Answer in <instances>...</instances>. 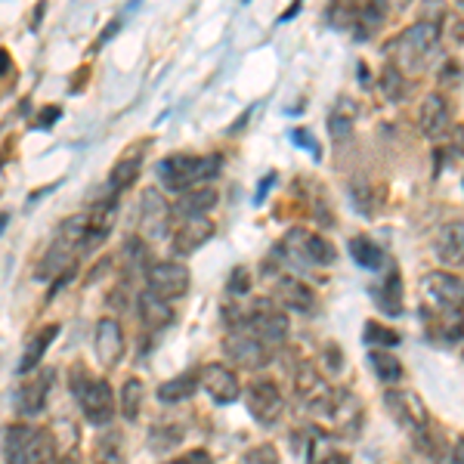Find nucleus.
<instances>
[{
  "label": "nucleus",
  "mask_w": 464,
  "mask_h": 464,
  "mask_svg": "<svg viewBox=\"0 0 464 464\" xmlns=\"http://www.w3.org/2000/svg\"><path fill=\"white\" fill-rule=\"evenodd\" d=\"M56 464H78V461H74V459H63V461H56Z\"/></svg>",
  "instance_id": "obj_42"
},
{
  "label": "nucleus",
  "mask_w": 464,
  "mask_h": 464,
  "mask_svg": "<svg viewBox=\"0 0 464 464\" xmlns=\"http://www.w3.org/2000/svg\"><path fill=\"white\" fill-rule=\"evenodd\" d=\"M143 393H146V387H143V381H140V378L124 381V387H121V415L127 418V421H137V418H140V409H143Z\"/></svg>",
  "instance_id": "obj_30"
},
{
  "label": "nucleus",
  "mask_w": 464,
  "mask_h": 464,
  "mask_svg": "<svg viewBox=\"0 0 464 464\" xmlns=\"http://www.w3.org/2000/svg\"><path fill=\"white\" fill-rule=\"evenodd\" d=\"M93 350L102 369H115L124 356V332L115 319H100L93 334Z\"/></svg>",
  "instance_id": "obj_13"
},
{
  "label": "nucleus",
  "mask_w": 464,
  "mask_h": 464,
  "mask_svg": "<svg viewBox=\"0 0 464 464\" xmlns=\"http://www.w3.org/2000/svg\"><path fill=\"white\" fill-rule=\"evenodd\" d=\"M53 449L56 443L47 430H34L28 424H10L4 433L6 464H50Z\"/></svg>",
  "instance_id": "obj_3"
},
{
  "label": "nucleus",
  "mask_w": 464,
  "mask_h": 464,
  "mask_svg": "<svg viewBox=\"0 0 464 464\" xmlns=\"http://www.w3.org/2000/svg\"><path fill=\"white\" fill-rule=\"evenodd\" d=\"M325 415L332 418L334 430H338L341 437H353V433L362 428V406H359L347 391H334Z\"/></svg>",
  "instance_id": "obj_15"
},
{
  "label": "nucleus",
  "mask_w": 464,
  "mask_h": 464,
  "mask_svg": "<svg viewBox=\"0 0 464 464\" xmlns=\"http://www.w3.org/2000/svg\"><path fill=\"white\" fill-rule=\"evenodd\" d=\"M433 254L443 266H464V220L440 227L437 238H433Z\"/></svg>",
  "instance_id": "obj_16"
},
{
  "label": "nucleus",
  "mask_w": 464,
  "mask_h": 464,
  "mask_svg": "<svg viewBox=\"0 0 464 464\" xmlns=\"http://www.w3.org/2000/svg\"><path fill=\"white\" fill-rule=\"evenodd\" d=\"M220 155H170L159 164V177L168 189L189 192L198 183H208L220 174Z\"/></svg>",
  "instance_id": "obj_1"
},
{
  "label": "nucleus",
  "mask_w": 464,
  "mask_h": 464,
  "mask_svg": "<svg viewBox=\"0 0 464 464\" xmlns=\"http://www.w3.org/2000/svg\"><path fill=\"white\" fill-rule=\"evenodd\" d=\"M137 174H140V155H137V159H121V161H118L115 168H111V174H109L111 198L121 196L124 189H130Z\"/></svg>",
  "instance_id": "obj_28"
},
{
  "label": "nucleus",
  "mask_w": 464,
  "mask_h": 464,
  "mask_svg": "<svg viewBox=\"0 0 464 464\" xmlns=\"http://www.w3.org/2000/svg\"><path fill=\"white\" fill-rule=\"evenodd\" d=\"M461 297H464V285L459 276L452 273H428L421 279V301L424 306H433L437 316H446V313H455L461 306Z\"/></svg>",
  "instance_id": "obj_5"
},
{
  "label": "nucleus",
  "mask_w": 464,
  "mask_h": 464,
  "mask_svg": "<svg viewBox=\"0 0 464 464\" xmlns=\"http://www.w3.org/2000/svg\"><path fill=\"white\" fill-rule=\"evenodd\" d=\"M242 464H279V452H276L273 443H264V446H254L248 449Z\"/></svg>",
  "instance_id": "obj_36"
},
{
  "label": "nucleus",
  "mask_w": 464,
  "mask_h": 464,
  "mask_svg": "<svg viewBox=\"0 0 464 464\" xmlns=\"http://www.w3.org/2000/svg\"><path fill=\"white\" fill-rule=\"evenodd\" d=\"M282 248H288V257L301 260L304 266H332L334 257H338L332 245L310 229H291Z\"/></svg>",
  "instance_id": "obj_7"
},
{
  "label": "nucleus",
  "mask_w": 464,
  "mask_h": 464,
  "mask_svg": "<svg viewBox=\"0 0 464 464\" xmlns=\"http://www.w3.org/2000/svg\"><path fill=\"white\" fill-rule=\"evenodd\" d=\"M384 406L396 418V421L402 424V428L411 430V437L424 433L433 424L428 406H424V402L418 400V393H411V391H387L384 393Z\"/></svg>",
  "instance_id": "obj_9"
},
{
  "label": "nucleus",
  "mask_w": 464,
  "mask_h": 464,
  "mask_svg": "<svg viewBox=\"0 0 464 464\" xmlns=\"http://www.w3.org/2000/svg\"><path fill=\"white\" fill-rule=\"evenodd\" d=\"M214 205H217V192L211 186H196V189L179 196V201L174 205V214H179L183 220H198V217H205Z\"/></svg>",
  "instance_id": "obj_21"
},
{
  "label": "nucleus",
  "mask_w": 464,
  "mask_h": 464,
  "mask_svg": "<svg viewBox=\"0 0 464 464\" xmlns=\"http://www.w3.org/2000/svg\"><path fill=\"white\" fill-rule=\"evenodd\" d=\"M168 464H214L211 452H205V449H192V452L179 455V459H170Z\"/></svg>",
  "instance_id": "obj_37"
},
{
  "label": "nucleus",
  "mask_w": 464,
  "mask_h": 464,
  "mask_svg": "<svg viewBox=\"0 0 464 464\" xmlns=\"http://www.w3.org/2000/svg\"><path fill=\"white\" fill-rule=\"evenodd\" d=\"M201 378L198 375H177L170 381H164L159 387V402H168V406H177L183 400H192V393L198 391Z\"/></svg>",
  "instance_id": "obj_26"
},
{
  "label": "nucleus",
  "mask_w": 464,
  "mask_h": 464,
  "mask_svg": "<svg viewBox=\"0 0 464 464\" xmlns=\"http://www.w3.org/2000/svg\"><path fill=\"white\" fill-rule=\"evenodd\" d=\"M227 291L229 295H236V297H245L251 291V273L245 266H236L229 273V282H227Z\"/></svg>",
  "instance_id": "obj_35"
},
{
  "label": "nucleus",
  "mask_w": 464,
  "mask_h": 464,
  "mask_svg": "<svg viewBox=\"0 0 464 464\" xmlns=\"http://www.w3.org/2000/svg\"><path fill=\"white\" fill-rule=\"evenodd\" d=\"M245 328H251V332L257 334L260 341H266L269 347L288 338V319H285V313L276 310V306H257L248 316V322H245Z\"/></svg>",
  "instance_id": "obj_14"
},
{
  "label": "nucleus",
  "mask_w": 464,
  "mask_h": 464,
  "mask_svg": "<svg viewBox=\"0 0 464 464\" xmlns=\"http://www.w3.org/2000/svg\"><path fill=\"white\" fill-rule=\"evenodd\" d=\"M174 208L164 201L159 189H143V201H140V229H143L146 238H161L168 236V223Z\"/></svg>",
  "instance_id": "obj_12"
},
{
  "label": "nucleus",
  "mask_w": 464,
  "mask_h": 464,
  "mask_svg": "<svg viewBox=\"0 0 464 464\" xmlns=\"http://www.w3.org/2000/svg\"><path fill=\"white\" fill-rule=\"evenodd\" d=\"M452 464H464V437L452 446Z\"/></svg>",
  "instance_id": "obj_41"
},
{
  "label": "nucleus",
  "mask_w": 464,
  "mask_h": 464,
  "mask_svg": "<svg viewBox=\"0 0 464 464\" xmlns=\"http://www.w3.org/2000/svg\"><path fill=\"white\" fill-rule=\"evenodd\" d=\"M149 279V295L161 297V301L174 304L179 297L189 291V269L183 264H177V260H161V264H152L146 273Z\"/></svg>",
  "instance_id": "obj_6"
},
{
  "label": "nucleus",
  "mask_w": 464,
  "mask_h": 464,
  "mask_svg": "<svg viewBox=\"0 0 464 464\" xmlns=\"http://www.w3.org/2000/svg\"><path fill=\"white\" fill-rule=\"evenodd\" d=\"M74 396H78V406L84 411V418L96 428H106L115 415V393H111V384L102 378H74L72 381Z\"/></svg>",
  "instance_id": "obj_4"
},
{
  "label": "nucleus",
  "mask_w": 464,
  "mask_h": 464,
  "mask_svg": "<svg viewBox=\"0 0 464 464\" xmlns=\"http://www.w3.org/2000/svg\"><path fill=\"white\" fill-rule=\"evenodd\" d=\"M93 464H124V449L118 437H106L100 440L93 449Z\"/></svg>",
  "instance_id": "obj_34"
},
{
  "label": "nucleus",
  "mask_w": 464,
  "mask_h": 464,
  "mask_svg": "<svg viewBox=\"0 0 464 464\" xmlns=\"http://www.w3.org/2000/svg\"><path fill=\"white\" fill-rule=\"evenodd\" d=\"M214 238V223L198 217V220H183L174 232V251L177 254H196L201 245Z\"/></svg>",
  "instance_id": "obj_18"
},
{
  "label": "nucleus",
  "mask_w": 464,
  "mask_h": 464,
  "mask_svg": "<svg viewBox=\"0 0 464 464\" xmlns=\"http://www.w3.org/2000/svg\"><path fill=\"white\" fill-rule=\"evenodd\" d=\"M319 464H350V459L343 452H332V455H325Z\"/></svg>",
  "instance_id": "obj_40"
},
{
  "label": "nucleus",
  "mask_w": 464,
  "mask_h": 464,
  "mask_svg": "<svg viewBox=\"0 0 464 464\" xmlns=\"http://www.w3.org/2000/svg\"><path fill=\"white\" fill-rule=\"evenodd\" d=\"M418 127H421L424 137L437 140L443 137V133L449 130V106L443 96L430 93L428 100L421 102V111H418Z\"/></svg>",
  "instance_id": "obj_19"
},
{
  "label": "nucleus",
  "mask_w": 464,
  "mask_h": 464,
  "mask_svg": "<svg viewBox=\"0 0 464 464\" xmlns=\"http://www.w3.org/2000/svg\"><path fill=\"white\" fill-rule=\"evenodd\" d=\"M356 102L350 100V96H341L338 102H334L332 115H328V133H332V140H347L350 133H353V124H356Z\"/></svg>",
  "instance_id": "obj_23"
},
{
  "label": "nucleus",
  "mask_w": 464,
  "mask_h": 464,
  "mask_svg": "<svg viewBox=\"0 0 464 464\" xmlns=\"http://www.w3.org/2000/svg\"><path fill=\"white\" fill-rule=\"evenodd\" d=\"M350 254H353V260L362 269H381V266H384V251H381V245L372 242L369 236L350 238Z\"/></svg>",
  "instance_id": "obj_27"
},
{
  "label": "nucleus",
  "mask_w": 464,
  "mask_h": 464,
  "mask_svg": "<svg viewBox=\"0 0 464 464\" xmlns=\"http://www.w3.org/2000/svg\"><path fill=\"white\" fill-rule=\"evenodd\" d=\"M201 378V387L208 391L214 402H220V406H229V402L238 400V393H242V384H238V375L229 369V365L223 362H211L205 365V369L198 372Z\"/></svg>",
  "instance_id": "obj_11"
},
{
  "label": "nucleus",
  "mask_w": 464,
  "mask_h": 464,
  "mask_svg": "<svg viewBox=\"0 0 464 464\" xmlns=\"http://www.w3.org/2000/svg\"><path fill=\"white\" fill-rule=\"evenodd\" d=\"M276 297L285 306H291V310H301V313H310L316 306V297H313L310 285L295 279V276H279L276 279Z\"/></svg>",
  "instance_id": "obj_20"
},
{
  "label": "nucleus",
  "mask_w": 464,
  "mask_h": 464,
  "mask_svg": "<svg viewBox=\"0 0 464 464\" xmlns=\"http://www.w3.org/2000/svg\"><path fill=\"white\" fill-rule=\"evenodd\" d=\"M365 347H372V350H391L400 343V334L391 332V328H384V325H378V322H365Z\"/></svg>",
  "instance_id": "obj_32"
},
{
  "label": "nucleus",
  "mask_w": 464,
  "mask_h": 464,
  "mask_svg": "<svg viewBox=\"0 0 464 464\" xmlns=\"http://www.w3.org/2000/svg\"><path fill=\"white\" fill-rule=\"evenodd\" d=\"M378 297V310L387 313V316H400L402 313V279H400V269H391L381 282V288L375 291Z\"/></svg>",
  "instance_id": "obj_24"
},
{
  "label": "nucleus",
  "mask_w": 464,
  "mask_h": 464,
  "mask_svg": "<svg viewBox=\"0 0 464 464\" xmlns=\"http://www.w3.org/2000/svg\"><path fill=\"white\" fill-rule=\"evenodd\" d=\"M223 347H227V356L236 359V365H242V369H264L269 359H273L269 343L260 341L257 334L245 325L236 328V332H229L227 341H223Z\"/></svg>",
  "instance_id": "obj_8"
},
{
  "label": "nucleus",
  "mask_w": 464,
  "mask_h": 464,
  "mask_svg": "<svg viewBox=\"0 0 464 464\" xmlns=\"http://www.w3.org/2000/svg\"><path fill=\"white\" fill-rule=\"evenodd\" d=\"M381 93L391 102H400L402 93H406V78H402V72L396 69V65H387V69L381 72Z\"/></svg>",
  "instance_id": "obj_33"
},
{
  "label": "nucleus",
  "mask_w": 464,
  "mask_h": 464,
  "mask_svg": "<svg viewBox=\"0 0 464 464\" xmlns=\"http://www.w3.org/2000/svg\"><path fill=\"white\" fill-rule=\"evenodd\" d=\"M372 369H375V375L381 381H387V384H396V381H402V362L396 359L391 350H372Z\"/></svg>",
  "instance_id": "obj_29"
},
{
  "label": "nucleus",
  "mask_w": 464,
  "mask_h": 464,
  "mask_svg": "<svg viewBox=\"0 0 464 464\" xmlns=\"http://www.w3.org/2000/svg\"><path fill=\"white\" fill-rule=\"evenodd\" d=\"M59 115H63V109H59V106H53V109H47V111H44V115L41 118H37V127H44V130H47V127L50 124H53L56 121V118Z\"/></svg>",
  "instance_id": "obj_39"
},
{
  "label": "nucleus",
  "mask_w": 464,
  "mask_h": 464,
  "mask_svg": "<svg viewBox=\"0 0 464 464\" xmlns=\"http://www.w3.org/2000/svg\"><path fill=\"white\" fill-rule=\"evenodd\" d=\"M53 387V372H34L32 378H25V384L19 387V411L22 415H41L47 406V393Z\"/></svg>",
  "instance_id": "obj_17"
},
{
  "label": "nucleus",
  "mask_w": 464,
  "mask_h": 464,
  "mask_svg": "<svg viewBox=\"0 0 464 464\" xmlns=\"http://www.w3.org/2000/svg\"><path fill=\"white\" fill-rule=\"evenodd\" d=\"M56 334H59V325H47V328H41V332H37L32 341H28L25 353H22V359H19V375H34L37 362L44 359V353H47L50 343L56 341Z\"/></svg>",
  "instance_id": "obj_22"
},
{
  "label": "nucleus",
  "mask_w": 464,
  "mask_h": 464,
  "mask_svg": "<svg viewBox=\"0 0 464 464\" xmlns=\"http://www.w3.org/2000/svg\"><path fill=\"white\" fill-rule=\"evenodd\" d=\"M248 409L260 424L269 428V424H276L282 418L285 400H282V391L273 384V381H254L248 387Z\"/></svg>",
  "instance_id": "obj_10"
},
{
  "label": "nucleus",
  "mask_w": 464,
  "mask_h": 464,
  "mask_svg": "<svg viewBox=\"0 0 464 464\" xmlns=\"http://www.w3.org/2000/svg\"><path fill=\"white\" fill-rule=\"evenodd\" d=\"M140 316H143L149 328H168L170 322H174V310H170L168 301L143 291V295H140Z\"/></svg>",
  "instance_id": "obj_25"
},
{
  "label": "nucleus",
  "mask_w": 464,
  "mask_h": 464,
  "mask_svg": "<svg viewBox=\"0 0 464 464\" xmlns=\"http://www.w3.org/2000/svg\"><path fill=\"white\" fill-rule=\"evenodd\" d=\"M384 22V6L381 4H365L356 10V37L359 41H365V37H372L378 32V25Z\"/></svg>",
  "instance_id": "obj_31"
},
{
  "label": "nucleus",
  "mask_w": 464,
  "mask_h": 464,
  "mask_svg": "<svg viewBox=\"0 0 464 464\" xmlns=\"http://www.w3.org/2000/svg\"><path fill=\"white\" fill-rule=\"evenodd\" d=\"M291 140H295V143H301V146H306V149H310L313 155H319V146H316V140H313V137H310V133H306V130H295V133H291Z\"/></svg>",
  "instance_id": "obj_38"
},
{
  "label": "nucleus",
  "mask_w": 464,
  "mask_h": 464,
  "mask_svg": "<svg viewBox=\"0 0 464 464\" xmlns=\"http://www.w3.org/2000/svg\"><path fill=\"white\" fill-rule=\"evenodd\" d=\"M437 37L440 28L433 22H418V25L406 28L396 41L391 44V65H396L402 74L424 69V63L430 59V53L437 50Z\"/></svg>",
  "instance_id": "obj_2"
}]
</instances>
